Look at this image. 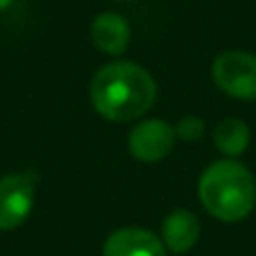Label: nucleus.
Wrapping results in <instances>:
<instances>
[{"mask_svg":"<svg viewBox=\"0 0 256 256\" xmlns=\"http://www.w3.org/2000/svg\"><path fill=\"white\" fill-rule=\"evenodd\" d=\"M158 86L153 76L130 61L104 66L90 84L94 110L110 122H132L155 102Z\"/></svg>","mask_w":256,"mask_h":256,"instance_id":"obj_1","label":"nucleus"},{"mask_svg":"<svg viewBox=\"0 0 256 256\" xmlns=\"http://www.w3.org/2000/svg\"><path fill=\"white\" fill-rule=\"evenodd\" d=\"M198 194L204 209L222 222L243 220L256 204L254 176L238 162H214L198 182Z\"/></svg>","mask_w":256,"mask_h":256,"instance_id":"obj_2","label":"nucleus"},{"mask_svg":"<svg viewBox=\"0 0 256 256\" xmlns=\"http://www.w3.org/2000/svg\"><path fill=\"white\" fill-rule=\"evenodd\" d=\"M214 84L236 99H256V56L243 50L222 52L212 66Z\"/></svg>","mask_w":256,"mask_h":256,"instance_id":"obj_3","label":"nucleus"},{"mask_svg":"<svg viewBox=\"0 0 256 256\" xmlns=\"http://www.w3.org/2000/svg\"><path fill=\"white\" fill-rule=\"evenodd\" d=\"M34 207V178L27 173L0 178V230L20 227Z\"/></svg>","mask_w":256,"mask_h":256,"instance_id":"obj_4","label":"nucleus"},{"mask_svg":"<svg viewBox=\"0 0 256 256\" xmlns=\"http://www.w3.org/2000/svg\"><path fill=\"white\" fill-rule=\"evenodd\" d=\"M176 144V130L162 120H146L128 135V150L140 162H160L171 153Z\"/></svg>","mask_w":256,"mask_h":256,"instance_id":"obj_5","label":"nucleus"},{"mask_svg":"<svg viewBox=\"0 0 256 256\" xmlns=\"http://www.w3.org/2000/svg\"><path fill=\"white\" fill-rule=\"evenodd\" d=\"M104 256H166L162 238L142 227L112 232L104 243Z\"/></svg>","mask_w":256,"mask_h":256,"instance_id":"obj_6","label":"nucleus"},{"mask_svg":"<svg viewBox=\"0 0 256 256\" xmlns=\"http://www.w3.org/2000/svg\"><path fill=\"white\" fill-rule=\"evenodd\" d=\"M200 238V220L196 214L186 209H176L162 222V243L171 252L184 254L198 243Z\"/></svg>","mask_w":256,"mask_h":256,"instance_id":"obj_7","label":"nucleus"},{"mask_svg":"<svg viewBox=\"0 0 256 256\" xmlns=\"http://www.w3.org/2000/svg\"><path fill=\"white\" fill-rule=\"evenodd\" d=\"M90 38L102 52L122 54L130 40V27L124 20V16L115 12H104L90 25Z\"/></svg>","mask_w":256,"mask_h":256,"instance_id":"obj_8","label":"nucleus"},{"mask_svg":"<svg viewBox=\"0 0 256 256\" xmlns=\"http://www.w3.org/2000/svg\"><path fill=\"white\" fill-rule=\"evenodd\" d=\"M214 142L225 155H240L250 144V128L240 120H222L214 130Z\"/></svg>","mask_w":256,"mask_h":256,"instance_id":"obj_9","label":"nucleus"},{"mask_svg":"<svg viewBox=\"0 0 256 256\" xmlns=\"http://www.w3.org/2000/svg\"><path fill=\"white\" fill-rule=\"evenodd\" d=\"M202 130H204L202 120H198V117H184V120H180V124H178V130L176 132L182 137V140L196 142L198 137H202Z\"/></svg>","mask_w":256,"mask_h":256,"instance_id":"obj_10","label":"nucleus"},{"mask_svg":"<svg viewBox=\"0 0 256 256\" xmlns=\"http://www.w3.org/2000/svg\"><path fill=\"white\" fill-rule=\"evenodd\" d=\"M12 2H14V0H0V12L9 9V7H12Z\"/></svg>","mask_w":256,"mask_h":256,"instance_id":"obj_11","label":"nucleus"}]
</instances>
